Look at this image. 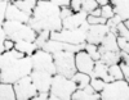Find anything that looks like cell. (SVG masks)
I'll use <instances>...</instances> for the list:
<instances>
[{"instance_id":"f907efd6","label":"cell","mask_w":129,"mask_h":100,"mask_svg":"<svg viewBox=\"0 0 129 100\" xmlns=\"http://www.w3.org/2000/svg\"><path fill=\"white\" fill-rule=\"evenodd\" d=\"M13 2H14V0H13Z\"/></svg>"},{"instance_id":"e575fe53","label":"cell","mask_w":129,"mask_h":100,"mask_svg":"<svg viewBox=\"0 0 129 100\" xmlns=\"http://www.w3.org/2000/svg\"><path fill=\"white\" fill-rule=\"evenodd\" d=\"M87 21H88V23L89 25H101V23H106V19L103 17H95V16H90L88 14L87 17Z\"/></svg>"},{"instance_id":"9a60e30c","label":"cell","mask_w":129,"mask_h":100,"mask_svg":"<svg viewBox=\"0 0 129 100\" xmlns=\"http://www.w3.org/2000/svg\"><path fill=\"white\" fill-rule=\"evenodd\" d=\"M87 17H88V13L85 10H80V12H76V13H72L71 16H69L67 18L62 19V26L63 28L66 30H74V28H78L80 27L85 21H87Z\"/></svg>"},{"instance_id":"7bdbcfd3","label":"cell","mask_w":129,"mask_h":100,"mask_svg":"<svg viewBox=\"0 0 129 100\" xmlns=\"http://www.w3.org/2000/svg\"><path fill=\"white\" fill-rule=\"evenodd\" d=\"M89 14H90V16H95V17H100V16H101V7H97L94 10H92Z\"/></svg>"},{"instance_id":"d6a6232c","label":"cell","mask_w":129,"mask_h":100,"mask_svg":"<svg viewBox=\"0 0 129 100\" xmlns=\"http://www.w3.org/2000/svg\"><path fill=\"white\" fill-rule=\"evenodd\" d=\"M116 31H117V36H121V37L129 40V28L126 27L125 22H120L116 27Z\"/></svg>"},{"instance_id":"8d00e7d4","label":"cell","mask_w":129,"mask_h":100,"mask_svg":"<svg viewBox=\"0 0 129 100\" xmlns=\"http://www.w3.org/2000/svg\"><path fill=\"white\" fill-rule=\"evenodd\" d=\"M74 12H72V9L70 8V7H63V8H61V12H59V17L62 18V19H64V18H67L69 16H71Z\"/></svg>"},{"instance_id":"ba28073f","label":"cell","mask_w":129,"mask_h":100,"mask_svg":"<svg viewBox=\"0 0 129 100\" xmlns=\"http://www.w3.org/2000/svg\"><path fill=\"white\" fill-rule=\"evenodd\" d=\"M13 88L16 94V100H30V99H34V96L38 94V90L35 85L32 83L30 74L14 82Z\"/></svg>"},{"instance_id":"5b68a950","label":"cell","mask_w":129,"mask_h":100,"mask_svg":"<svg viewBox=\"0 0 129 100\" xmlns=\"http://www.w3.org/2000/svg\"><path fill=\"white\" fill-rule=\"evenodd\" d=\"M53 59L56 64V72L64 77H71L78 72L76 64H75V54L71 51L61 50L53 54Z\"/></svg>"},{"instance_id":"603a6c76","label":"cell","mask_w":129,"mask_h":100,"mask_svg":"<svg viewBox=\"0 0 129 100\" xmlns=\"http://www.w3.org/2000/svg\"><path fill=\"white\" fill-rule=\"evenodd\" d=\"M0 100H16V94L12 83L0 82Z\"/></svg>"},{"instance_id":"6da1fadb","label":"cell","mask_w":129,"mask_h":100,"mask_svg":"<svg viewBox=\"0 0 129 100\" xmlns=\"http://www.w3.org/2000/svg\"><path fill=\"white\" fill-rule=\"evenodd\" d=\"M32 72V62L30 55H25L23 58H19L16 62H13L10 65H8L7 68L3 71H0L2 73V81L7 83H14L18 80H21L22 77L28 76Z\"/></svg>"},{"instance_id":"3957f363","label":"cell","mask_w":129,"mask_h":100,"mask_svg":"<svg viewBox=\"0 0 129 100\" xmlns=\"http://www.w3.org/2000/svg\"><path fill=\"white\" fill-rule=\"evenodd\" d=\"M7 37L16 41L26 40V41H35L38 32L32 28L28 23H22L17 21H5L3 23Z\"/></svg>"},{"instance_id":"681fc988","label":"cell","mask_w":129,"mask_h":100,"mask_svg":"<svg viewBox=\"0 0 129 100\" xmlns=\"http://www.w3.org/2000/svg\"><path fill=\"white\" fill-rule=\"evenodd\" d=\"M0 82H3V81H2V73H0Z\"/></svg>"},{"instance_id":"ac0fdd59","label":"cell","mask_w":129,"mask_h":100,"mask_svg":"<svg viewBox=\"0 0 129 100\" xmlns=\"http://www.w3.org/2000/svg\"><path fill=\"white\" fill-rule=\"evenodd\" d=\"M90 77H98V78H102L106 83L114 81V77L109 74V65L105 64L101 59L94 62V68L90 73Z\"/></svg>"},{"instance_id":"2e32d148","label":"cell","mask_w":129,"mask_h":100,"mask_svg":"<svg viewBox=\"0 0 129 100\" xmlns=\"http://www.w3.org/2000/svg\"><path fill=\"white\" fill-rule=\"evenodd\" d=\"M101 94L95 92L90 85H87L83 88H76L72 94L71 100H100Z\"/></svg>"},{"instance_id":"d4e9b609","label":"cell","mask_w":129,"mask_h":100,"mask_svg":"<svg viewBox=\"0 0 129 100\" xmlns=\"http://www.w3.org/2000/svg\"><path fill=\"white\" fill-rule=\"evenodd\" d=\"M72 81L78 85V88H83V87H85L87 85H89L90 83V74H88V73H84V72H76L72 77Z\"/></svg>"},{"instance_id":"5bb4252c","label":"cell","mask_w":129,"mask_h":100,"mask_svg":"<svg viewBox=\"0 0 129 100\" xmlns=\"http://www.w3.org/2000/svg\"><path fill=\"white\" fill-rule=\"evenodd\" d=\"M30 19H31V14L21 10L13 2H10L8 4L5 21H17V22H22V23H28Z\"/></svg>"},{"instance_id":"836d02e7","label":"cell","mask_w":129,"mask_h":100,"mask_svg":"<svg viewBox=\"0 0 129 100\" xmlns=\"http://www.w3.org/2000/svg\"><path fill=\"white\" fill-rule=\"evenodd\" d=\"M10 2H0V25L5 22V14H7V8Z\"/></svg>"},{"instance_id":"4316f807","label":"cell","mask_w":129,"mask_h":100,"mask_svg":"<svg viewBox=\"0 0 129 100\" xmlns=\"http://www.w3.org/2000/svg\"><path fill=\"white\" fill-rule=\"evenodd\" d=\"M50 39V31L48 30H43L40 32H38V35H36V39H35V45L38 46V49H41L43 45Z\"/></svg>"},{"instance_id":"83f0119b","label":"cell","mask_w":129,"mask_h":100,"mask_svg":"<svg viewBox=\"0 0 129 100\" xmlns=\"http://www.w3.org/2000/svg\"><path fill=\"white\" fill-rule=\"evenodd\" d=\"M84 50L87 51L94 60H98V59L101 58V53L98 51V45H95V44L85 42V48H84Z\"/></svg>"},{"instance_id":"bcb514c9","label":"cell","mask_w":129,"mask_h":100,"mask_svg":"<svg viewBox=\"0 0 129 100\" xmlns=\"http://www.w3.org/2000/svg\"><path fill=\"white\" fill-rule=\"evenodd\" d=\"M5 51V48H4V40H0V54H3Z\"/></svg>"},{"instance_id":"4fadbf2b","label":"cell","mask_w":129,"mask_h":100,"mask_svg":"<svg viewBox=\"0 0 129 100\" xmlns=\"http://www.w3.org/2000/svg\"><path fill=\"white\" fill-rule=\"evenodd\" d=\"M110 31L109 26L106 23H101V25H90L89 30L87 32V42L90 44H95L100 45L102 42L103 37L106 36V33Z\"/></svg>"},{"instance_id":"7a4b0ae2","label":"cell","mask_w":129,"mask_h":100,"mask_svg":"<svg viewBox=\"0 0 129 100\" xmlns=\"http://www.w3.org/2000/svg\"><path fill=\"white\" fill-rule=\"evenodd\" d=\"M76 88H78V85L72 81V78L56 73L52 80L49 99L50 100H71L72 94Z\"/></svg>"},{"instance_id":"b9f144b4","label":"cell","mask_w":129,"mask_h":100,"mask_svg":"<svg viewBox=\"0 0 129 100\" xmlns=\"http://www.w3.org/2000/svg\"><path fill=\"white\" fill-rule=\"evenodd\" d=\"M120 57H121V62L125 64H129V53H124L120 51Z\"/></svg>"},{"instance_id":"8992f818","label":"cell","mask_w":129,"mask_h":100,"mask_svg":"<svg viewBox=\"0 0 129 100\" xmlns=\"http://www.w3.org/2000/svg\"><path fill=\"white\" fill-rule=\"evenodd\" d=\"M31 62H32V69L44 71L53 76L57 73L53 54L45 51L44 49H36L34 54L31 55Z\"/></svg>"},{"instance_id":"7dc6e473","label":"cell","mask_w":129,"mask_h":100,"mask_svg":"<svg viewBox=\"0 0 129 100\" xmlns=\"http://www.w3.org/2000/svg\"><path fill=\"white\" fill-rule=\"evenodd\" d=\"M125 25H126V27L129 28V19H128V21H125Z\"/></svg>"},{"instance_id":"7402d4cb","label":"cell","mask_w":129,"mask_h":100,"mask_svg":"<svg viewBox=\"0 0 129 100\" xmlns=\"http://www.w3.org/2000/svg\"><path fill=\"white\" fill-rule=\"evenodd\" d=\"M105 64L107 65H112V64H117L121 62V57H120V51H103L101 53V58H100Z\"/></svg>"},{"instance_id":"f35d334b","label":"cell","mask_w":129,"mask_h":100,"mask_svg":"<svg viewBox=\"0 0 129 100\" xmlns=\"http://www.w3.org/2000/svg\"><path fill=\"white\" fill-rule=\"evenodd\" d=\"M50 2L54 3L56 5H58L59 8H63V7H70L71 0H50Z\"/></svg>"},{"instance_id":"ffe728a7","label":"cell","mask_w":129,"mask_h":100,"mask_svg":"<svg viewBox=\"0 0 129 100\" xmlns=\"http://www.w3.org/2000/svg\"><path fill=\"white\" fill-rule=\"evenodd\" d=\"M114 7L115 14L119 16L124 22L129 19V0H110Z\"/></svg>"},{"instance_id":"484cf974","label":"cell","mask_w":129,"mask_h":100,"mask_svg":"<svg viewBox=\"0 0 129 100\" xmlns=\"http://www.w3.org/2000/svg\"><path fill=\"white\" fill-rule=\"evenodd\" d=\"M21 10H23V12L28 13L32 16V12H34V8L38 3V0H14L13 2Z\"/></svg>"},{"instance_id":"ee69618b","label":"cell","mask_w":129,"mask_h":100,"mask_svg":"<svg viewBox=\"0 0 129 100\" xmlns=\"http://www.w3.org/2000/svg\"><path fill=\"white\" fill-rule=\"evenodd\" d=\"M7 39V33H5V30L3 27V25H0V40H5Z\"/></svg>"},{"instance_id":"277c9868","label":"cell","mask_w":129,"mask_h":100,"mask_svg":"<svg viewBox=\"0 0 129 100\" xmlns=\"http://www.w3.org/2000/svg\"><path fill=\"white\" fill-rule=\"evenodd\" d=\"M102 100H129V82L124 78L107 82L101 91Z\"/></svg>"},{"instance_id":"ab89813d","label":"cell","mask_w":129,"mask_h":100,"mask_svg":"<svg viewBox=\"0 0 129 100\" xmlns=\"http://www.w3.org/2000/svg\"><path fill=\"white\" fill-rule=\"evenodd\" d=\"M4 48H5V51H9V50L14 49V41L7 37V39L4 40Z\"/></svg>"},{"instance_id":"4dcf8cb0","label":"cell","mask_w":129,"mask_h":100,"mask_svg":"<svg viewBox=\"0 0 129 100\" xmlns=\"http://www.w3.org/2000/svg\"><path fill=\"white\" fill-rule=\"evenodd\" d=\"M114 16H115V12H114V7H112L111 3L101 7V17H103L106 21L111 17H114Z\"/></svg>"},{"instance_id":"1f68e13d","label":"cell","mask_w":129,"mask_h":100,"mask_svg":"<svg viewBox=\"0 0 129 100\" xmlns=\"http://www.w3.org/2000/svg\"><path fill=\"white\" fill-rule=\"evenodd\" d=\"M81 9L85 10L88 14L92 12V10H94L97 7H100L98 3H97V0H81Z\"/></svg>"},{"instance_id":"d590c367","label":"cell","mask_w":129,"mask_h":100,"mask_svg":"<svg viewBox=\"0 0 129 100\" xmlns=\"http://www.w3.org/2000/svg\"><path fill=\"white\" fill-rule=\"evenodd\" d=\"M81 0H71V3H70V8L72 9V12L74 13H76V12H80L81 10Z\"/></svg>"},{"instance_id":"cb8c5ba5","label":"cell","mask_w":129,"mask_h":100,"mask_svg":"<svg viewBox=\"0 0 129 100\" xmlns=\"http://www.w3.org/2000/svg\"><path fill=\"white\" fill-rule=\"evenodd\" d=\"M41 49H44L45 51L50 53V54H54L58 53L61 50H63V42L59 40H54V39H49L44 45H43Z\"/></svg>"},{"instance_id":"f546056e","label":"cell","mask_w":129,"mask_h":100,"mask_svg":"<svg viewBox=\"0 0 129 100\" xmlns=\"http://www.w3.org/2000/svg\"><path fill=\"white\" fill-rule=\"evenodd\" d=\"M89 85L94 88L95 92H100V94H101V91L103 90L105 86H106V82H105L102 78H98V77H92Z\"/></svg>"},{"instance_id":"52a82bcc","label":"cell","mask_w":129,"mask_h":100,"mask_svg":"<svg viewBox=\"0 0 129 100\" xmlns=\"http://www.w3.org/2000/svg\"><path fill=\"white\" fill-rule=\"evenodd\" d=\"M50 39L59 40L67 44H84L87 42V31L83 30L81 27L74 30L62 28L61 31L57 32H50Z\"/></svg>"},{"instance_id":"f6af8a7d","label":"cell","mask_w":129,"mask_h":100,"mask_svg":"<svg viewBox=\"0 0 129 100\" xmlns=\"http://www.w3.org/2000/svg\"><path fill=\"white\" fill-rule=\"evenodd\" d=\"M97 3H98V5H100V7H102V5L109 4V3H110V0H97Z\"/></svg>"},{"instance_id":"f1b7e54d","label":"cell","mask_w":129,"mask_h":100,"mask_svg":"<svg viewBox=\"0 0 129 100\" xmlns=\"http://www.w3.org/2000/svg\"><path fill=\"white\" fill-rule=\"evenodd\" d=\"M109 74L114 77V80H121V78H124L121 67H120V63L109 65Z\"/></svg>"},{"instance_id":"e0dca14e","label":"cell","mask_w":129,"mask_h":100,"mask_svg":"<svg viewBox=\"0 0 129 100\" xmlns=\"http://www.w3.org/2000/svg\"><path fill=\"white\" fill-rule=\"evenodd\" d=\"M120 51L119 45H117V35H115L114 32L109 31L106 33V36L103 37L102 42L98 45V51L103 53V51Z\"/></svg>"},{"instance_id":"60d3db41","label":"cell","mask_w":129,"mask_h":100,"mask_svg":"<svg viewBox=\"0 0 129 100\" xmlns=\"http://www.w3.org/2000/svg\"><path fill=\"white\" fill-rule=\"evenodd\" d=\"M49 99V92H38L34 96V100H48Z\"/></svg>"},{"instance_id":"d6986e66","label":"cell","mask_w":129,"mask_h":100,"mask_svg":"<svg viewBox=\"0 0 129 100\" xmlns=\"http://www.w3.org/2000/svg\"><path fill=\"white\" fill-rule=\"evenodd\" d=\"M23 57H25V54L22 51L17 50L16 48L9 50V51H4L3 54H0V71H3L13 62H16L19 58H23Z\"/></svg>"},{"instance_id":"74e56055","label":"cell","mask_w":129,"mask_h":100,"mask_svg":"<svg viewBox=\"0 0 129 100\" xmlns=\"http://www.w3.org/2000/svg\"><path fill=\"white\" fill-rule=\"evenodd\" d=\"M120 67H121V71H123L124 80H126L129 82V64H125V63L120 62Z\"/></svg>"},{"instance_id":"30bf717a","label":"cell","mask_w":129,"mask_h":100,"mask_svg":"<svg viewBox=\"0 0 129 100\" xmlns=\"http://www.w3.org/2000/svg\"><path fill=\"white\" fill-rule=\"evenodd\" d=\"M59 12L61 8L52 3L50 0H38L31 17L34 19H43L52 16H59Z\"/></svg>"},{"instance_id":"7c38bea8","label":"cell","mask_w":129,"mask_h":100,"mask_svg":"<svg viewBox=\"0 0 129 100\" xmlns=\"http://www.w3.org/2000/svg\"><path fill=\"white\" fill-rule=\"evenodd\" d=\"M94 62L95 60L85 50H80L75 54V64H76V69L79 72L90 74L94 68Z\"/></svg>"},{"instance_id":"8fae6325","label":"cell","mask_w":129,"mask_h":100,"mask_svg":"<svg viewBox=\"0 0 129 100\" xmlns=\"http://www.w3.org/2000/svg\"><path fill=\"white\" fill-rule=\"evenodd\" d=\"M30 76H31L32 83L35 85L38 92H49L52 80H53V74H50L48 72H44V71L32 69Z\"/></svg>"},{"instance_id":"9c48e42d","label":"cell","mask_w":129,"mask_h":100,"mask_svg":"<svg viewBox=\"0 0 129 100\" xmlns=\"http://www.w3.org/2000/svg\"><path fill=\"white\" fill-rule=\"evenodd\" d=\"M28 25L36 32H40L43 30H48L50 32H57L63 28L62 18L59 16H52L48 18H43V19H34L31 17V19L28 21Z\"/></svg>"},{"instance_id":"c3c4849f","label":"cell","mask_w":129,"mask_h":100,"mask_svg":"<svg viewBox=\"0 0 129 100\" xmlns=\"http://www.w3.org/2000/svg\"><path fill=\"white\" fill-rule=\"evenodd\" d=\"M0 2H13V0H0Z\"/></svg>"},{"instance_id":"44dd1931","label":"cell","mask_w":129,"mask_h":100,"mask_svg":"<svg viewBox=\"0 0 129 100\" xmlns=\"http://www.w3.org/2000/svg\"><path fill=\"white\" fill-rule=\"evenodd\" d=\"M14 48L19 51H22L25 55H31L34 54V51L38 49V46L35 45L34 41H26V40H21V41H16L14 42Z\"/></svg>"}]
</instances>
